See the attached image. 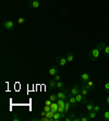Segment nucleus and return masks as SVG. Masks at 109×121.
Listing matches in <instances>:
<instances>
[{
  "mask_svg": "<svg viewBox=\"0 0 109 121\" xmlns=\"http://www.w3.org/2000/svg\"><path fill=\"white\" fill-rule=\"evenodd\" d=\"M93 110H95L96 112H99V111H100V107H99L98 105H95V106H94V109H93Z\"/></svg>",
  "mask_w": 109,
  "mask_h": 121,
  "instance_id": "nucleus-26",
  "label": "nucleus"
},
{
  "mask_svg": "<svg viewBox=\"0 0 109 121\" xmlns=\"http://www.w3.org/2000/svg\"><path fill=\"white\" fill-rule=\"evenodd\" d=\"M88 92H90V91L87 90V88L85 87L84 85H81V88H80V93H81L82 95H83V96H86Z\"/></svg>",
  "mask_w": 109,
  "mask_h": 121,
  "instance_id": "nucleus-13",
  "label": "nucleus"
},
{
  "mask_svg": "<svg viewBox=\"0 0 109 121\" xmlns=\"http://www.w3.org/2000/svg\"><path fill=\"white\" fill-rule=\"evenodd\" d=\"M13 120H14V121H19L20 119H19V117H17V116H14V117H13Z\"/></svg>",
  "mask_w": 109,
  "mask_h": 121,
  "instance_id": "nucleus-31",
  "label": "nucleus"
},
{
  "mask_svg": "<svg viewBox=\"0 0 109 121\" xmlns=\"http://www.w3.org/2000/svg\"><path fill=\"white\" fill-rule=\"evenodd\" d=\"M49 99H50L51 101H57V100H58V96H57L56 94H51L50 98H49Z\"/></svg>",
  "mask_w": 109,
  "mask_h": 121,
  "instance_id": "nucleus-23",
  "label": "nucleus"
},
{
  "mask_svg": "<svg viewBox=\"0 0 109 121\" xmlns=\"http://www.w3.org/2000/svg\"><path fill=\"white\" fill-rule=\"evenodd\" d=\"M91 119L88 118V116L87 115H84V113H82L81 116H80V121H90Z\"/></svg>",
  "mask_w": 109,
  "mask_h": 121,
  "instance_id": "nucleus-19",
  "label": "nucleus"
},
{
  "mask_svg": "<svg viewBox=\"0 0 109 121\" xmlns=\"http://www.w3.org/2000/svg\"><path fill=\"white\" fill-rule=\"evenodd\" d=\"M56 87H57V88H59V90H64V88H65V85H64V83H63V82H61V81H58V82H57Z\"/></svg>",
  "mask_w": 109,
  "mask_h": 121,
  "instance_id": "nucleus-16",
  "label": "nucleus"
},
{
  "mask_svg": "<svg viewBox=\"0 0 109 121\" xmlns=\"http://www.w3.org/2000/svg\"><path fill=\"white\" fill-rule=\"evenodd\" d=\"M40 116H42V117H46V111H45V110L40 111Z\"/></svg>",
  "mask_w": 109,
  "mask_h": 121,
  "instance_id": "nucleus-30",
  "label": "nucleus"
},
{
  "mask_svg": "<svg viewBox=\"0 0 109 121\" xmlns=\"http://www.w3.org/2000/svg\"><path fill=\"white\" fill-rule=\"evenodd\" d=\"M75 98H76V101H78V104H86L87 101V99H86V97L85 96H83L81 93H78V95L75 96Z\"/></svg>",
  "mask_w": 109,
  "mask_h": 121,
  "instance_id": "nucleus-5",
  "label": "nucleus"
},
{
  "mask_svg": "<svg viewBox=\"0 0 109 121\" xmlns=\"http://www.w3.org/2000/svg\"><path fill=\"white\" fill-rule=\"evenodd\" d=\"M28 7L32 9H38L40 7V2H39V0H32L28 2Z\"/></svg>",
  "mask_w": 109,
  "mask_h": 121,
  "instance_id": "nucleus-7",
  "label": "nucleus"
},
{
  "mask_svg": "<svg viewBox=\"0 0 109 121\" xmlns=\"http://www.w3.org/2000/svg\"><path fill=\"white\" fill-rule=\"evenodd\" d=\"M85 105H86V110H87V111H91V110H93V109H94V106H95V105L93 104L92 101H87Z\"/></svg>",
  "mask_w": 109,
  "mask_h": 121,
  "instance_id": "nucleus-14",
  "label": "nucleus"
},
{
  "mask_svg": "<svg viewBox=\"0 0 109 121\" xmlns=\"http://www.w3.org/2000/svg\"><path fill=\"white\" fill-rule=\"evenodd\" d=\"M56 85H57V82L55 81L53 79L48 82V86H49L50 88H56Z\"/></svg>",
  "mask_w": 109,
  "mask_h": 121,
  "instance_id": "nucleus-18",
  "label": "nucleus"
},
{
  "mask_svg": "<svg viewBox=\"0 0 109 121\" xmlns=\"http://www.w3.org/2000/svg\"><path fill=\"white\" fill-rule=\"evenodd\" d=\"M60 79H61V76H60V75H58V74H56V75L53 76V80H55V81H56V82L60 81Z\"/></svg>",
  "mask_w": 109,
  "mask_h": 121,
  "instance_id": "nucleus-27",
  "label": "nucleus"
},
{
  "mask_svg": "<svg viewBox=\"0 0 109 121\" xmlns=\"http://www.w3.org/2000/svg\"><path fill=\"white\" fill-rule=\"evenodd\" d=\"M44 110H45L46 112H47V111H50V110H51V107H50V106H47V105H45V107H44Z\"/></svg>",
  "mask_w": 109,
  "mask_h": 121,
  "instance_id": "nucleus-28",
  "label": "nucleus"
},
{
  "mask_svg": "<svg viewBox=\"0 0 109 121\" xmlns=\"http://www.w3.org/2000/svg\"><path fill=\"white\" fill-rule=\"evenodd\" d=\"M104 90L106 91L107 93H109V82H106L105 85H104Z\"/></svg>",
  "mask_w": 109,
  "mask_h": 121,
  "instance_id": "nucleus-25",
  "label": "nucleus"
},
{
  "mask_svg": "<svg viewBox=\"0 0 109 121\" xmlns=\"http://www.w3.org/2000/svg\"><path fill=\"white\" fill-rule=\"evenodd\" d=\"M59 120H61V113L59 111H56L55 115H53V121H59Z\"/></svg>",
  "mask_w": 109,
  "mask_h": 121,
  "instance_id": "nucleus-17",
  "label": "nucleus"
},
{
  "mask_svg": "<svg viewBox=\"0 0 109 121\" xmlns=\"http://www.w3.org/2000/svg\"><path fill=\"white\" fill-rule=\"evenodd\" d=\"M80 80H81V82L83 83V82H86V81H88V80H91V76L88 73L84 72V73H82L81 75H80Z\"/></svg>",
  "mask_w": 109,
  "mask_h": 121,
  "instance_id": "nucleus-8",
  "label": "nucleus"
},
{
  "mask_svg": "<svg viewBox=\"0 0 109 121\" xmlns=\"http://www.w3.org/2000/svg\"><path fill=\"white\" fill-rule=\"evenodd\" d=\"M72 107V106H71V104L70 103H69V100H65V104H64V110H65V111H69V110H70V108Z\"/></svg>",
  "mask_w": 109,
  "mask_h": 121,
  "instance_id": "nucleus-20",
  "label": "nucleus"
},
{
  "mask_svg": "<svg viewBox=\"0 0 109 121\" xmlns=\"http://www.w3.org/2000/svg\"><path fill=\"white\" fill-rule=\"evenodd\" d=\"M65 58H67L68 62H73L74 61V55H73L72 52H67V54H65Z\"/></svg>",
  "mask_w": 109,
  "mask_h": 121,
  "instance_id": "nucleus-11",
  "label": "nucleus"
},
{
  "mask_svg": "<svg viewBox=\"0 0 109 121\" xmlns=\"http://www.w3.org/2000/svg\"><path fill=\"white\" fill-rule=\"evenodd\" d=\"M96 47L98 48V49H99V50L100 51H104V49H105V47H106V44H105V43L104 42H99L97 44V46H96Z\"/></svg>",
  "mask_w": 109,
  "mask_h": 121,
  "instance_id": "nucleus-15",
  "label": "nucleus"
},
{
  "mask_svg": "<svg viewBox=\"0 0 109 121\" xmlns=\"http://www.w3.org/2000/svg\"><path fill=\"white\" fill-rule=\"evenodd\" d=\"M28 1H32V0H28Z\"/></svg>",
  "mask_w": 109,
  "mask_h": 121,
  "instance_id": "nucleus-33",
  "label": "nucleus"
},
{
  "mask_svg": "<svg viewBox=\"0 0 109 121\" xmlns=\"http://www.w3.org/2000/svg\"><path fill=\"white\" fill-rule=\"evenodd\" d=\"M99 54H100V50L98 49L97 47L94 48L93 50H91L90 55H88V57H90V59L92 60V61H95V60L98 59V57H99Z\"/></svg>",
  "mask_w": 109,
  "mask_h": 121,
  "instance_id": "nucleus-1",
  "label": "nucleus"
},
{
  "mask_svg": "<svg viewBox=\"0 0 109 121\" xmlns=\"http://www.w3.org/2000/svg\"><path fill=\"white\" fill-rule=\"evenodd\" d=\"M104 55H105L107 58H109V45H106L105 49H104Z\"/></svg>",
  "mask_w": 109,
  "mask_h": 121,
  "instance_id": "nucleus-22",
  "label": "nucleus"
},
{
  "mask_svg": "<svg viewBox=\"0 0 109 121\" xmlns=\"http://www.w3.org/2000/svg\"><path fill=\"white\" fill-rule=\"evenodd\" d=\"M57 72H58V67H57V65L50 67V68H49V71H48L49 75H51V76H55L57 74Z\"/></svg>",
  "mask_w": 109,
  "mask_h": 121,
  "instance_id": "nucleus-9",
  "label": "nucleus"
},
{
  "mask_svg": "<svg viewBox=\"0 0 109 121\" xmlns=\"http://www.w3.org/2000/svg\"><path fill=\"white\" fill-rule=\"evenodd\" d=\"M2 26L4 30H7V31H11V30H13L14 26H15V24H14L13 21L11 20H7L4 21V22L2 23Z\"/></svg>",
  "mask_w": 109,
  "mask_h": 121,
  "instance_id": "nucleus-2",
  "label": "nucleus"
},
{
  "mask_svg": "<svg viewBox=\"0 0 109 121\" xmlns=\"http://www.w3.org/2000/svg\"><path fill=\"white\" fill-rule=\"evenodd\" d=\"M74 119H75L74 113H69V115H67L65 117H64L63 120L64 121H74Z\"/></svg>",
  "mask_w": 109,
  "mask_h": 121,
  "instance_id": "nucleus-12",
  "label": "nucleus"
},
{
  "mask_svg": "<svg viewBox=\"0 0 109 121\" xmlns=\"http://www.w3.org/2000/svg\"><path fill=\"white\" fill-rule=\"evenodd\" d=\"M80 88L81 87H80L78 84L72 85V87H71V90H70V94L73 95V96H76L78 93H80Z\"/></svg>",
  "mask_w": 109,
  "mask_h": 121,
  "instance_id": "nucleus-6",
  "label": "nucleus"
},
{
  "mask_svg": "<svg viewBox=\"0 0 109 121\" xmlns=\"http://www.w3.org/2000/svg\"><path fill=\"white\" fill-rule=\"evenodd\" d=\"M97 113L98 112H96L95 110H91V111H88V113H86V115L88 116V118H90L91 120H94V119L97 117Z\"/></svg>",
  "mask_w": 109,
  "mask_h": 121,
  "instance_id": "nucleus-10",
  "label": "nucleus"
},
{
  "mask_svg": "<svg viewBox=\"0 0 109 121\" xmlns=\"http://www.w3.org/2000/svg\"><path fill=\"white\" fill-rule=\"evenodd\" d=\"M17 22V24H20V25H21V24H23V23L25 22V17H19Z\"/></svg>",
  "mask_w": 109,
  "mask_h": 121,
  "instance_id": "nucleus-24",
  "label": "nucleus"
},
{
  "mask_svg": "<svg viewBox=\"0 0 109 121\" xmlns=\"http://www.w3.org/2000/svg\"><path fill=\"white\" fill-rule=\"evenodd\" d=\"M103 119L105 121H109V110H107V111H105V112H104Z\"/></svg>",
  "mask_w": 109,
  "mask_h": 121,
  "instance_id": "nucleus-21",
  "label": "nucleus"
},
{
  "mask_svg": "<svg viewBox=\"0 0 109 121\" xmlns=\"http://www.w3.org/2000/svg\"><path fill=\"white\" fill-rule=\"evenodd\" d=\"M82 85H84V86L90 91V92H92V91H94L96 88L95 83H94L92 80H88V81H86V82H83V83H82Z\"/></svg>",
  "mask_w": 109,
  "mask_h": 121,
  "instance_id": "nucleus-3",
  "label": "nucleus"
},
{
  "mask_svg": "<svg viewBox=\"0 0 109 121\" xmlns=\"http://www.w3.org/2000/svg\"><path fill=\"white\" fill-rule=\"evenodd\" d=\"M51 104H52V101H51L50 99H48V100H46V101H45V105H47V106H50Z\"/></svg>",
  "mask_w": 109,
  "mask_h": 121,
  "instance_id": "nucleus-29",
  "label": "nucleus"
},
{
  "mask_svg": "<svg viewBox=\"0 0 109 121\" xmlns=\"http://www.w3.org/2000/svg\"><path fill=\"white\" fill-rule=\"evenodd\" d=\"M106 103H107V105L109 106V95L107 96V98H106Z\"/></svg>",
  "mask_w": 109,
  "mask_h": 121,
  "instance_id": "nucleus-32",
  "label": "nucleus"
},
{
  "mask_svg": "<svg viewBox=\"0 0 109 121\" xmlns=\"http://www.w3.org/2000/svg\"><path fill=\"white\" fill-rule=\"evenodd\" d=\"M67 58H65V56H58L56 57V63L58 65H60V67H64V65H67Z\"/></svg>",
  "mask_w": 109,
  "mask_h": 121,
  "instance_id": "nucleus-4",
  "label": "nucleus"
}]
</instances>
